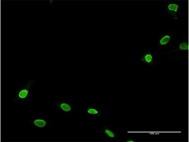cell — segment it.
Returning <instances> with one entry per match:
<instances>
[{
	"label": "cell",
	"instance_id": "6da1fadb",
	"mask_svg": "<svg viewBox=\"0 0 189 142\" xmlns=\"http://www.w3.org/2000/svg\"><path fill=\"white\" fill-rule=\"evenodd\" d=\"M37 80L35 79L30 78L27 80L24 84L19 85L15 94L12 96V101L13 102H23L28 100L30 98L32 88Z\"/></svg>",
	"mask_w": 189,
	"mask_h": 142
},
{
	"label": "cell",
	"instance_id": "7a4b0ae2",
	"mask_svg": "<svg viewBox=\"0 0 189 142\" xmlns=\"http://www.w3.org/2000/svg\"><path fill=\"white\" fill-rule=\"evenodd\" d=\"M28 123L36 129L38 130L49 129L52 124L51 120L41 116L31 117Z\"/></svg>",
	"mask_w": 189,
	"mask_h": 142
},
{
	"label": "cell",
	"instance_id": "3957f363",
	"mask_svg": "<svg viewBox=\"0 0 189 142\" xmlns=\"http://www.w3.org/2000/svg\"><path fill=\"white\" fill-rule=\"evenodd\" d=\"M165 10L171 19L176 20L179 18L180 10V6L178 2L166 1L165 2Z\"/></svg>",
	"mask_w": 189,
	"mask_h": 142
},
{
	"label": "cell",
	"instance_id": "277c9868",
	"mask_svg": "<svg viewBox=\"0 0 189 142\" xmlns=\"http://www.w3.org/2000/svg\"><path fill=\"white\" fill-rule=\"evenodd\" d=\"M56 109L60 111L62 115L71 114L73 110V106L70 102L64 99L57 101L55 103Z\"/></svg>",
	"mask_w": 189,
	"mask_h": 142
},
{
	"label": "cell",
	"instance_id": "5b68a950",
	"mask_svg": "<svg viewBox=\"0 0 189 142\" xmlns=\"http://www.w3.org/2000/svg\"><path fill=\"white\" fill-rule=\"evenodd\" d=\"M176 31L175 30L172 32L163 33L159 35L157 41V47H161L170 45Z\"/></svg>",
	"mask_w": 189,
	"mask_h": 142
},
{
	"label": "cell",
	"instance_id": "8992f818",
	"mask_svg": "<svg viewBox=\"0 0 189 142\" xmlns=\"http://www.w3.org/2000/svg\"><path fill=\"white\" fill-rule=\"evenodd\" d=\"M140 60L147 65L154 66L155 56L150 50H146L142 54Z\"/></svg>",
	"mask_w": 189,
	"mask_h": 142
},
{
	"label": "cell",
	"instance_id": "52a82bcc",
	"mask_svg": "<svg viewBox=\"0 0 189 142\" xmlns=\"http://www.w3.org/2000/svg\"><path fill=\"white\" fill-rule=\"evenodd\" d=\"M85 112L86 115L90 117L99 118L102 116V113L100 108L97 106L87 104Z\"/></svg>",
	"mask_w": 189,
	"mask_h": 142
},
{
	"label": "cell",
	"instance_id": "ba28073f",
	"mask_svg": "<svg viewBox=\"0 0 189 142\" xmlns=\"http://www.w3.org/2000/svg\"><path fill=\"white\" fill-rule=\"evenodd\" d=\"M102 130L103 136L107 139L111 140L117 139L116 133L109 125H104Z\"/></svg>",
	"mask_w": 189,
	"mask_h": 142
},
{
	"label": "cell",
	"instance_id": "9c48e42d",
	"mask_svg": "<svg viewBox=\"0 0 189 142\" xmlns=\"http://www.w3.org/2000/svg\"><path fill=\"white\" fill-rule=\"evenodd\" d=\"M188 42L187 40H183L178 43V48L176 49L169 53L175 52H180L183 51H187L189 49Z\"/></svg>",
	"mask_w": 189,
	"mask_h": 142
},
{
	"label": "cell",
	"instance_id": "30bf717a",
	"mask_svg": "<svg viewBox=\"0 0 189 142\" xmlns=\"http://www.w3.org/2000/svg\"><path fill=\"white\" fill-rule=\"evenodd\" d=\"M125 142H135V141L133 137H129L126 138Z\"/></svg>",
	"mask_w": 189,
	"mask_h": 142
}]
</instances>
